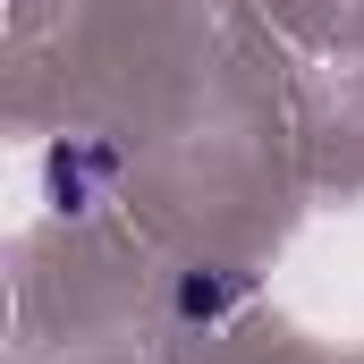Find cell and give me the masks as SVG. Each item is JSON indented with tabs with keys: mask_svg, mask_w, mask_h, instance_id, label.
I'll return each instance as SVG.
<instances>
[{
	"mask_svg": "<svg viewBox=\"0 0 364 364\" xmlns=\"http://www.w3.org/2000/svg\"><path fill=\"white\" fill-rule=\"evenodd\" d=\"M110 178H119V153H110V144H93V136H68V144H51V153H43V195H51L60 212H93Z\"/></svg>",
	"mask_w": 364,
	"mask_h": 364,
	"instance_id": "1",
	"label": "cell"
},
{
	"mask_svg": "<svg viewBox=\"0 0 364 364\" xmlns=\"http://www.w3.org/2000/svg\"><path fill=\"white\" fill-rule=\"evenodd\" d=\"M246 288H255V279L229 272V263H195V272L178 279V296H170V314H178L186 331H212V322H229V314L246 305Z\"/></svg>",
	"mask_w": 364,
	"mask_h": 364,
	"instance_id": "2",
	"label": "cell"
}]
</instances>
